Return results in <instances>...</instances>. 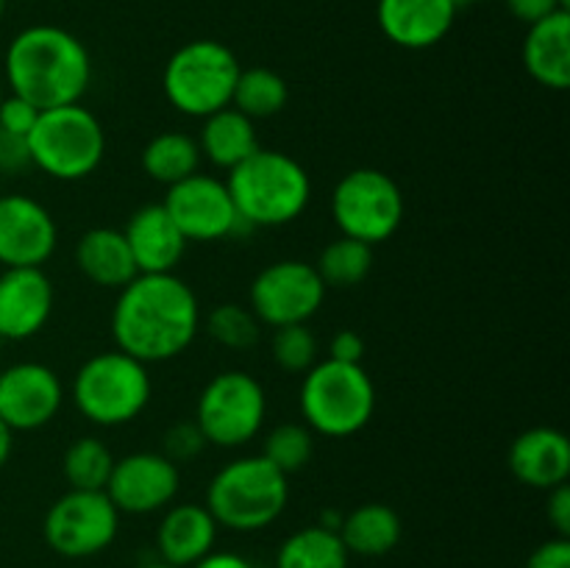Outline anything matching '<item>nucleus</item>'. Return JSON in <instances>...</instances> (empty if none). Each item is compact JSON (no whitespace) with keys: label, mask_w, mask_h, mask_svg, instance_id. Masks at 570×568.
<instances>
[{"label":"nucleus","mask_w":570,"mask_h":568,"mask_svg":"<svg viewBox=\"0 0 570 568\" xmlns=\"http://www.w3.org/2000/svg\"><path fill=\"white\" fill-rule=\"evenodd\" d=\"M65 384L45 362H14L0 371V418L11 432H33L59 415Z\"/></svg>","instance_id":"obj_15"},{"label":"nucleus","mask_w":570,"mask_h":568,"mask_svg":"<svg viewBox=\"0 0 570 568\" xmlns=\"http://www.w3.org/2000/svg\"><path fill=\"white\" fill-rule=\"evenodd\" d=\"M3 14H6V0H0V20H3Z\"/></svg>","instance_id":"obj_46"},{"label":"nucleus","mask_w":570,"mask_h":568,"mask_svg":"<svg viewBox=\"0 0 570 568\" xmlns=\"http://www.w3.org/2000/svg\"><path fill=\"white\" fill-rule=\"evenodd\" d=\"M304 423L326 438H351L376 412V384L362 365L321 360L304 373L298 393Z\"/></svg>","instance_id":"obj_6"},{"label":"nucleus","mask_w":570,"mask_h":568,"mask_svg":"<svg viewBox=\"0 0 570 568\" xmlns=\"http://www.w3.org/2000/svg\"><path fill=\"white\" fill-rule=\"evenodd\" d=\"M239 70L237 53L228 45L217 39H193L167 59L161 89L173 109L204 120L232 106Z\"/></svg>","instance_id":"obj_8"},{"label":"nucleus","mask_w":570,"mask_h":568,"mask_svg":"<svg viewBox=\"0 0 570 568\" xmlns=\"http://www.w3.org/2000/svg\"><path fill=\"white\" fill-rule=\"evenodd\" d=\"M59 243L48 206L22 193H0V265L42 267Z\"/></svg>","instance_id":"obj_16"},{"label":"nucleus","mask_w":570,"mask_h":568,"mask_svg":"<svg viewBox=\"0 0 570 568\" xmlns=\"http://www.w3.org/2000/svg\"><path fill=\"white\" fill-rule=\"evenodd\" d=\"M11 451H14V432H11L9 423H6L3 418H0V468H3L6 462H9Z\"/></svg>","instance_id":"obj_42"},{"label":"nucleus","mask_w":570,"mask_h":568,"mask_svg":"<svg viewBox=\"0 0 570 568\" xmlns=\"http://www.w3.org/2000/svg\"><path fill=\"white\" fill-rule=\"evenodd\" d=\"M0 371H3V368H0Z\"/></svg>","instance_id":"obj_49"},{"label":"nucleus","mask_w":570,"mask_h":568,"mask_svg":"<svg viewBox=\"0 0 570 568\" xmlns=\"http://www.w3.org/2000/svg\"><path fill=\"white\" fill-rule=\"evenodd\" d=\"M512 477L534 490H551L570 477V440L557 427L523 429L510 445Z\"/></svg>","instance_id":"obj_19"},{"label":"nucleus","mask_w":570,"mask_h":568,"mask_svg":"<svg viewBox=\"0 0 570 568\" xmlns=\"http://www.w3.org/2000/svg\"><path fill=\"white\" fill-rule=\"evenodd\" d=\"M195 139H198L200 156L226 173L259 148L254 120L234 109V106H226V109L204 117V126H200V134Z\"/></svg>","instance_id":"obj_24"},{"label":"nucleus","mask_w":570,"mask_h":568,"mask_svg":"<svg viewBox=\"0 0 570 568\" xmlns=\"http://www.w3.org/2000/svg\"><path fill=\"white\" fill-rule=\"evenodd\" d=\"M217 521L206 505H170L161 510V521L156 527V551L159 560L173 568H193L204 560L217 543Z\"/></svg>","instance_id":"obj_21"},{"label":"nucleus","mask_w":570,"mask_h":568,"mask_svg":"<svg viewBox=\"0 0 570 568\" xmlns=\"http://www.w3.org/2000/svg\"><path fill=\"white\" fill-rule=\"evenodd\" d=\"M326 301V284L315 265L304 259H278L262 267L248 287V306L262 326L309 323Z\"/></svg>","instance_id":"obj_12"},{"label":"nucleus","mask_w":570,"mask_h":568,"mask_svg":"<svg viewBox=\"0 0 570 568\" xmlns=\"http://www.w3.org/2000/svg\"><path fill=\"white\" fill-rule=\"evenodd\" d=\"M161 206L181 228L187 243H217L248 228L237 215L226 182L200 170L167 187Z\"/></svg>","instance_id":"obj_13"},{"label":"nucleus","mask_w":570,"mask_h":568,"mask_svg":"<svg viewBox=\"0 0 570 568\" xmlns=\"http://www.w3.org/2000/svg\"><path fill=\"white\" fill-rule=\"evenodd\" d=\"M115 468V454L100 438H78L61 457V473L70 490H106Z\"/></svg>","instance_id":"obj_30"},{"label":"nucleus","mask_w":570,"mask_h":568,"mask_svg":"<svg viewBox=\"0 0 570 568\" xmlns=\"http://www.w3.org/2000/svg\"><path fill=\"white\" fill-rule=\"evenodd\" d=\"M206 334L228 351H250L259 343L262 323L250 306L226 301L206 315Z\"/></svg>","instance_id":"obj_32"},{"label":"nucleus","mask_w":570,"mask_h":568,"mask_svg":"<svg viewBox=\"0 0 570 568\" xmlns=\"http://www.w3.org/2000/svg\"><path fill=\"white\" fill-rule=\"evenodd\" d=\"M39 109L31 104V100L20 98V95L9 92L0 100V128L11 134H20V137H28L37 123Z\"/></svg>","instance_id":"obj_35"},{"label":"nucleus","mask_w":570,"mask_h":568,"mask_svg":"<svg viewBox=\"0 0 570 568\" xmlns=\"http://www.w3.org/2000/svg\"><path fill=\"white\" fill-rule=\"evenodd\" d=\"M76 265L92 284L106 290H120L137 276V265L128 251L122 228L98 226L81 234L76 243Z\"/></svg>","instance_id":"obj_23"},{"label":"nucleus","mask_w":570,"mask_h":568,"mask_svg":"<svg viewBox=\"0 0 570 568\" xmlns=\"http://www.w3.org/2000/svg\"><path fill=\"white\" fill-rule=\"evenodd\" d=\"M454 0H379L376 20L384 37L404 50H426L454 28Z\"/></svg>","instance_id":"obj_18"},{"label":"nucleus","mask_w":570,"mask_h":568,"mask_svg":"<svg viewBox=\"0 0 570 568\" xmlns=\"http://www.w3.org/2000/svg\"><path fill=\"white\" fill-rule=\"evenodd\" d=\"M343 518H345V512L328 507V510L321 512V521H317V523H321V527H326V529H334V532H340V527H343Z\"/></svg>","instance_id":"obj_43"},{"label":"nucleus","mask_w":570,"mask_h":568,"mask_svg":"<svg viewBox=\"0 0 570 568\" xmlns=\"http://www.w3.org/2000/svg\"><path fill=\"white\" fill-rule=\"evenodd\" d=\"M454 3H456V6H460V9H462V6H471V3H482V0H454Z\"/></svg>","instance_id":"obj_45"},{"label":"nucleus","mask_w":570,"mask_h":568,"mask_svg":"<svg viewBox=\"0 0 570 568\" xmlns=\"http://www.w3.org/2000/svg\"><path fill=\"white\" fill-rule=\"evenodd\" d=\"M549 499H546V516L549 523L554 527V532L560 538H570V488L566 484H557V488L546 490Z\"/></svg>","instance_id":"obj_39"},{"label":"nucleus","mask_w":570,"mask_h":568,"mask_svg":"<svg viewBox=\"0 0 570 568\" xmlns=\"http://www.w3.org/2000/svg\"><path fill=\"white\" fill-rule=\"evenodd\" d=\"M3 95H6L3 92V78H0V100H3Z\"/></svg>","instance_id":"obj_47"},{"label":"nucleus","mask_w":570,"mask_h":568,"mask_svg":"<svg viewBox=\"0 0 570 568\" xmlns=\"http://www.w3.org/2000/svg\"><path fill=\"white\" fill-rule=\"evenodd\" d=\"M404 215L406 200L399 182L379 167H356L334 184L332 217L343 237L365 245L387 243Z\"/></svg>","instance_id":"obj_9"},{"label":"nucleus","mask_w":570,"mask_h":568,"mask_svg":"<svg viewBox=\"0 0 570 568\" xmlns=\"http://www.w3.org/2000/svg\"><path fill=\"white\" fill-rule=\"evenodd\" d=\"M317 351H321V343L309 323H289V326L273 329L271 356L282 371L304 376L317 362Z\"/></svg>","instance_id":"obj_33"},{"label":"nucleus","mask_w":570,"mask_h":568,"mask_svg":"<svg viewBox=\"0 0 570 568\" xmlns=\"http://www.w3.org/2000/svg\"><path fill=\"white\" fill-rule=\"evenodd\" d=\"M348 560L340 532L321 523L287 535L276 551V568H348Z\"/></svg>","instance_id":"obj_27"},{"label":"nucleus","mask_w":570,"mask_h":568,"mask_svg":"<svg viewBox=\"0 0 570 568\" xmlns=\"http://www.w3.org/2000/svg\"><path fill=\"white\" fill-rule=\"evenodd\" d=\"M195 290L176 273H137L117 290L111 337L134 360L154 365L181 356L200 332Z\"/></svg>","instance_id":"obj_1"},{"label":"nucleus","mask_w":570,"mask_h":568,"mask_svg":"<svg viewBox=\"0 0 570 568\" xmlns=\"http://www.w3.org/2000/svg\"><path fill=\"white\" fill-rule=\"evenodd\" d=\"M181 490V468L161 451H131L115 460L106 496L120 516H150L176 501Z\"/></svg>","instance_id":"obj_14"},{"label":"nucleus","mask_w":570,"mask_h":568,"mask_svg":"<svg viewBox=\"0 0 570 568\" xmlns=\"http://www.w3.org/2000/svg\"><path fill=\"white\" fill-rule=\"evenodd\" d=\"M527 568H570V538H554L543 540L538 549L529 555Z\"/></svg>","instance_id":"obj_37"},{"label":"nucleus","mask_w":570,"mask_h":568,"mask_svg":"<svg viewBox=\"0 0 570 568\" xmlns=\"http://www.w3.org/2000/svg\"><path fill=\"white\" fill-rule=\"evenodd\" d=\"M150 395H154V382H150L148 365L120 349L89 356L70 384V399L76 410L89 423L104 429L137 421L150 404Z\"/></svg>","instance_id":"obj_5"},{"label":"nucleus","mask_w":570,"mask_h":568,"mask_svg":"<svg viewBox=\"0 0 570 568\" xmlns=\"http://www.w3.org/2000/svg\"><path fill=\"white\" fill-rule=\"evenodd\" d=\"M200 161H204V156H200L198 139L184 131L156 134L139 154L145 176L154 178L156 184H165V187H173V184L198 173Z\"/></svg>","instance_id":"obj_26"},{"label":"nucleus","mask_w":570,"mask_h":568,"mask_svg":"<svg viewBox=\"0 0 570 568\" xmlns=\"http://www.w3.org/2000/svg\"><path fill=\"white\" fill-rule=\"evenodd\" d=\"M504 3L515 20L532 26V22L543 20V17L554 14V11H568L570 0H504Z\"/></svg>","instance_id":"obj_38"},{"label":"nucleus","mask_w":570,"mask_h":568,"mask_svg":"<svg viewBox=\"0 0 570 568\" xmlns=\"http://www.w3.org/2000/svg\"><path fill=\"white\" fill-rule=\"evenodd\" d=\"M404 523L401 516L390 505L382 501H365L345 512L343 527H340V540L356 557H384L401 543Z\"/></svg>","instance_id":"obj_25"},{"label":"nucleus","mask_w":570,"mask_h":568,"mask_svg":"<svg viewBox=\"0 0 570 568\" xmlns=\"http://www.w3.org/2000/svg\"><path fill=\"white\" fill-rule=\"evenodd\" d=\"M206 445L209 443H206L204 432H200L195 421H178L161 434V454H165L170 462H176V466L200 457Z\"/></svg>","instance_id":"obj_34"},{"label":"nucleus","mask_w":570,"mask_h":568,"mask_svg":"<svg viewBox=\"0 0 570 568\" xmlns=\"http://www.w3.org/2000/svg\"><path fill=\"white\" fill-rule=\"evenodd\" d=\"M139 568H173V566H167V562L156 560V562H145V566H139Z\"/></svg>","instance_id":"obj_44"},{"label":"nucleus","mask_w":570,"mask_h":568,"mask_svg":"<svg viewBox=\"0 0 570 568\" xmlns=\"http://www.w3.org/2000/svg\"><path fill=\"white\" fill-rule=\"evenodd\" d=\"M0 193H3V176H0Z\"/></svg>","instance_id":"obj_48"},{"label":"nucleus","mask_w":570,"mask_h":568,"mask_svg":"<svg viewBox=\"0 0 570 568\" xmlns=\"http://www.w3.org/2000/svg\"><path fill=\"white\" fill-rule=\"evenodd\" d=\"M28 167H31L28 137L0 128V176H17V173H26Z\"/></svg>","instance_id":"obj_36"},{"label":"nucleus","mask_w":570,"mask_h":568,"mask_svg":"<svg viewBox=\"0 0 570 568\" xmlns=\"http://www.w3.org/2000/svg\"><path fill=\"white\" fill-rule=\"evenodd\" d=\"M315 454V432L306 423H278L267 432L262 457L282 473L304 471Z\"/></svg>","instance_id":"obj_31"},{"label":"nucleus","mask_w":570,"mask_h":568,"mask_svg":"<svg viewBox=\"0 0 570 568\" xmlns=\"http://www.w3.org/2000/svg\"><path fill=\"white\" fill-rule=\"evenodd\" d=\"M289 501V477L262 454L226 462L206 488V510L232 532H259L276 523Z\"/></svg>","instance_id":"obj_4"},{"label":"nucleus","mask_w":570,"mask_h":568,"mask_svg":"<svg viewBox=\"0 0 570 568\" xmlns=\"http://www.w3.org/2000/svg\"><path fill=\"white\" fill-rule=\"evenodd\" d=\"M56 290L42 267H3L0 273V340L22 343L48 326Z\"/></svg>","instance_id":"obj_17"},{"label":"nucleus","mask_w":570,"mask_h":568,"mask_svg":"<svg viewBox=\"0 0 570 568\" xmlns=\"http://www.w3.org/2000/svg\"><path fill=\"white\" fill-rule=\"evenodd\" d=\"M523 67L540 87L566 92L570 87V11H554L529 26Z\"/></svg>","instance_id":"obj_22"},{"label":"nucleus","mask_w":570,"mask_h":568,"mask_svg":"<svg viewBox=\"0 0 570 568\" xmlns=\"http://www.w3.org/2000/svg\"><path fill=\"white\" fill-rule=\"evenodd\" d=\"M193 568H256L248 557L237 555V551H209L200 562H195Z\"/></svg>","instance_id":"obj_41"},{"label":"nucleus","mask_w":570,"mask_h":568,"mask_svg":"<svg viewBox=\"0 0 570 568\" xmlns=\"http://www.w3.org/2000/svg\"><path fill=\"white\" fill-rule=\"evenodd\" d=\"M315 271L317 276L323 278V284H326V290L356 287V284L365 282L373 271V245H365L360 243V239H351L340 234L337 239H332V243L317 254Z\"/></svg>","instance_id":"obj_29"},{"label":"nucleus","mask_w":570,"mask_h":568,"mask_svg":"<svg viewBox=\"0 0 570 568\" xmlns=\"http://www.w3.org/2000/svg\"><path fill=\"white\" fill-rule=\"evenodd\" d=\"M289 87L284 76H278L271 67H248L239 70L237 87H234L232 106L243 111L250 120H267L278 111L287 109Z\"/></svg>","instance_id":"obj_28"},{"label":"nucleus","mask_w":570,"mask_h":568,"mask_svg":"<svg viewBox=\"0 0 570 568\" xmlns=\"http://www.w3.org/2000/svg\"><path fill=\"white\" fill-rule=\"evenodd\" d=\"M226 187L248 228L295 223L312 200V178L298 159L276 148H256L228 170Z\"/></svg>","instance_id":"obj_3"},{"label":"nucleus","mask_w":570,"mask_h":568,"mask_svg":"<svg viewBox=\"0 0 570 568\" xmlns=\"http://www.w3.org/2000/svg\"><path fill=\"white\" fill-rule=\"evenodd\" d=\"M31 167L56 182H81L92 176L106 156L104 123L81 104L39 111L28 134Z\"/></svg>","instance_id":"obj_7"},{"label":"nucleus","mask_w":570,"mask_h":568,"mask_svg":"<svg viewBox=\"0 0 570 568\" xmlns=\"http://www.w3.org/2000/svg\"><path fill=\"white\" fill-rule=\"evenodd\" d=\"M362 356H365V340L354 329H340L328 343V360L362 365Z\"/></svg>","instance_id":"obj_40"},{"label":"nucleus","mask_w":570,"mask_h":568,"mask_svg":"<svg viewBox=\"0 0 570 568\" xmlns=\"http://www.w3.org/2000/svg\"><path fill=\"white\" fill-rule=\"evenodd\" d=\"M3 78L39 111L81 104L92 84V59L76 33L59 26H28L9 42Z\"/></svg>","instance_id":"obj_2"},{"label":"nucleus","mask_w":570,"mask_h":568,"mask_svg":"<svg viewBox=\"0 0 570 568\" xmlns=\"http://www.w3.org/2000/svg\"><path fill=\"white\" fill-rule=\"evenodd\" d=\"M267 418V395L256 376L245 371H220L204 384L195 404V423L206 443L217 449H239L262 432Z\"/></svg>","instance_id":"obj_10"},{"label":"nucleus","mask_w":570,"mask_h":568,"mask_svg":"<svg viewBox=\"0 0 570 568\" xmlns=\"http://www.w3.org/2000/svg\"><path fill=\"white\" fill-rule=\"evenodd\" d=\"M139 273H176L187 254V237L161 204H145L122 228Z\"/></svg>","instance_id":"obj_20"},{"label":"nucleus","mask_w":570,"mask_h":568,"mask_svg":"<svg viewBox=\"0 0 570 568\" xmlns=\"http://www.w3.org/2000/svg\"><path fill=\"white\" fill-rule=\"evenodd\" d=\"M120 510L106 490H67L45 512L42 535L50 551L67 560H87L115 543Z\"/></svg>","instance_id":"obj_11"}]
</instances>
